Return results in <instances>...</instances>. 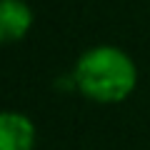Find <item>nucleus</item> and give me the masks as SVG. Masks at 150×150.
Returning a JSON list of instances; mask_svg holds the SVG:
<instances>
[{"instance_id":"f257e3e1","label":"nucleus","mask_w":150,"mask_h":150,"mask_svg":"<svg viewBox=\"0 0 150 150\" xmlns=\"http://www.w3.org/2000/svg\"><path fill=\"white\" fill-rule=\"evenodd\" d=\"M73 80L88 100L120 103L135 90L138 70L125 50L115 45H98L80 55Z\"/></svg>"},{"instance_id":"7ed1b4c3","label":"nucleus","mask_w":150,"mask_h":150,"mask_svg":"<svg viewBox=\"0 0 150 150\" xmlns=\"http://www.w3.org/2000/svg\"><path fill=\"white\" fill-rule=\"evenodd\" d=\"M35 125L23 112H0V150H33Z\"/></svg>"},{"instance_id":"f03ea898","label":"nucleus","mask_w":150,"mask_h":150,"mask_svg":"<svg viewBox=\"0 0 150 150\" xmlns=\"http://www.w3.org/2000/svg\"><path fill=\"white\" fill-rule=\"evenodd\" d=\"M33 25V10L25 0H0V45L18 43Z\"/></svg>"}]
</instances>
